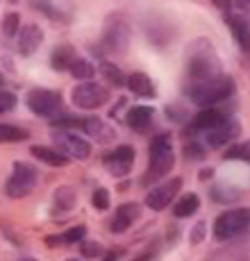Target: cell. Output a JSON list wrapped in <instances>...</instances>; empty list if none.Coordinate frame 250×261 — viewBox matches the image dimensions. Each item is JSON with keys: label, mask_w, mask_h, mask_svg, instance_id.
<instances>
[{"label": "cell", "mask_w": 250, "mask_h": 261, "mask_svg": "<svg viewBox=\"0 0 250 261\" xmlns=\"http://www.w3.org/2000/svg\"><path fill=\"white\" fill-rule=\"evenodd\" d=\"M234 93V80L228 75H214L209 80L196 82L189 89V98L198 105V107H214L221 105L223 100H228Z\"/></svg>", "instance_id": "1"}, {"label": "cell", "mask_w": 250, "mask_h": 261, "mask_svg": "<svg viewBox=\"0 0 250 261\" xmlns=\"http://www.w3.org/2000/svg\"><path fill=\"white\" fill-rule=\"evenodd\" d=\"M187 73L191 82H203L214 75H221V62L216 59L212 46L203 39H198L191 48H189V59H187Z\"/></svg>", "instance_id": "2"}, {"label": "cell", "mask_w": 250, "mask_h": 261, "mask_svg": "<svg viewBox=\"0 0 250 261\" xmlns=\"http://www.w3.org/2000/svg\"><path fill=\"white\" fill-rule=\"evenodd\" d=\"M250 229V207H239L232 212H225L214 223V237L216 241H228Z\"/></svg>", "instance_id": "3"}, {"label": "cell", "mask_w": 250, "mask_h": 261, "mask_svg": "<svg viewBox=\"0 0 250 261\" xmlns=\"http://www.w3.org/2000/svg\"><path fill=\"white\" fill-rule=\"evenodd\" d=\"M37 179H39V173L32 164H25V162H14L12 166V175L9 179L5 182V193L7 198H25L34 187H37Z\"/></svg>", "instance_id": "4"}, {"label": "cell", "mask_w": 250, "mask_h": 261, "mask_svg": "<svg viewBox=\"0 0 250 261\" xmlns=\"http://www.w3.org/2000/svg\"><path fill=\"white\" fill-rule=\"evenodd\" d=\"M130 43V25L125 21L123 14H109L103 32V46L112 53L123 55Z\"/></svg>", "instance_id": "5"}, {"label": "cell", "mask_w": 250, "mask_h": 261, "mask_svg": "<svg viewBox=\"0 0 250 261\" xmlns=\"http://www.w3.org/2000/svg\"><path fill=\"white\" fill-rule=\"evenodd\" d=\"M25 105L37 116H55L62 109V93L53 89H32L25 95Z\"/></svg>", "instance_id": "6"}, {"label": "cell", "mask_w": 250, "mask_h": 261, "mask_svg": "<svg viewBox=\"0 0 250 261\" xmlns=\"http://www.w3.org/2000/svg\"><path fill=\"white\" fill-rule=\"evenodd\" d=\"M71 100L75 107H80V109H98L109 100V89L87 80V82L78 84V87L73 89Z\"/></svg>", "instance_id": "7"}, {"label": "cell", "mask_w": 250, "mask_h": 261, "mask_svg": "<svg viewBox=\"0 0 250 261\" xmlns=\"http://www.w3.org/2000/svg\"><path fill=\"white\" fill-rule=\"evenodd\" d=\"M53 143H57L59 152L66 154L68 159H75V162H84L91 154V145L84 141L82 137H75L73 132H66V129H55Z\"/></svg>", "instance_id": "8"}, {"label": "cell", "mask_w": 250, "mask_h": 261, "mask_svg": "<svg viewBox=\"0 0 250 261\" xmlns=\"http://www.w3.org/2000/svg\"><path fill=\"white\" fill-rule=\"evenodd\" d=\"M180 189H182V179L180 177L162 179L153 191H148L146 204L153 209V212H162V209H166L168 204L173 202V198L180 193Z\"/></svg>", "instance_id": "9"}, {"label": "cell", "mask_w": 250, "mask_h": 261, "mask_svg": "<svg viewBox=\"0 0 250 261\" xmlns=\"http://www.w3.org/2000/svg\"><path fill=\"white\" fill-rule=\"evenodd\" d=\"M134 154L137 152H134L132 145H116L112 152L103 157L107 173H112L114 177H125L134 166Z\"/></svg>", "instance_id": "10"}, {"label": "cell", "mask_w": 250, "mask_h": 261, "mask_svg": "<svg viewBox=\"0 0 250 261\" xmlns=\"http://www.w3.org/2000/svg\"><path fill=\"white\" fill-rule=\"evenodd\" d=\"M175 166V154H173V148L164 150V152H157V154H150V164H148V170L143 173V184H155V182H162L166 179V175L173 170Z\"/></svg>", "instance_id": "11"}, {"label": "cell", "mask_w": 250, "mask_h": 261, "mask_svg": "<svg viewBox=\"0 0 250 261\" xmlns=\"http://www.w3.org/2000/svg\"><path fill=\"white\" fill-rule=\"evenodd\" d=\"M241 134V125L237 123V120H223L221 125H216V127L207 129L205 132V143L209 145V148H221V145L234 141V139Z\"/></svg>", "instance_id": "12"}, {"label": "cell", "mask_w": 250, "mask_h": 261, "mask_svg": "<svg viewBox=\"0 0 250 261\" xmlns=\"http://www.w3.org/2000/svg\"><path fill=\"white\" fill-rule=\"evenodd\" d=\"M223 120H228V112H223L221 107H205L200 114H196L191 120V125L187 127L184 134H198V132H207V129L221 125Z\"/></svg>", "instance_id": "13"}, {"label": "cell", "mask_w": 250, "mask_h": 261, "mask_svg": "<svg viewBox=\"0 0 250 261\" xmlns=\"http://www.w3.org/2000/svg\"><path fill=\"white\" fill-rule=\"evenodd\" d=\"M41 43H43V30L39 25L30 23L18 30V53L23 57H32Z\"/></svg>", "instance_id": "14"}, {"label": "cell", "mask_w": 250, "mask_h": 261, "mask_svg": "<svg viewBox=\"0 0 250 261\" xmlns=\"http://www.w3.org/2000/svg\"><path fill=\"white\" fill-rule=\"evenodd\" d=\"M82 129L98 143H112L116 139V132H114L112 125H107L103 118L91 116V118H82Z\"/></svg>", "instance_id": "15"}, {"label": "cell", "mask_w": 250, "mask_h": 261, "mask_svg": "<svg viewBox=\"0 0 250 261\" xmlns=\"http://www.w3.org/2000/svg\"><path fill=\"white\" fill-rule=\"evenodd\" d=\"M139 214H141V207L137 202H123L112 216V232L121 234L125 229H130V225L139 218Z\"/></svg>", "instance_id": "16"}, {"label": "cell", "mask_w": 250, "mask_h": 261, "mask_svg": "<svg viewBox=\"0 0 250 261\" xmlns=\"http://www.w3.org/2000/svg\"><path fill=\"white\" fill-rule=\"evenodd\" d=\"M153 116H155V109L148 107V105H134V107L128 109V125L132 129H137V132H146L150 127V123H153Z\"/></svg>", "instance_id": "17"}, {"label": "cell", "mask_w": 250, "mask_h": 261, "mask_svg": "<svg viewBox=\"0 0 250 261\" xmlns=\"http://www.w3.org/2000/svg\"><path fill=\"white\" fill-rule=\"evenodd\" d=\"M125 87L134 95H139V98H155V95H157L153 80H150L146 73H130L128 77H125Z\"/></svg>", "instance_id": "18"}, {"label": "cell", "mask_w": 250, "mask_h": 261, "mask_svg": "<svg viewBox=\"0 0 250 261\" xmlns=\"http://www.w3.org/2000/svg\"><path fill=\"white\" fill-rule=\"evenodd\" d=\"M30 154L39 162H43L46 166H53V168H64L68 164V157L62 154L57 148H46V145H32L30 148Z\"/></svg>", "instance_id": "19"}, {"label": "cell", "mask_w": 250, "mask_h": 261, "mask_svg": "<svg viewBox=\"0 0 250 261\" xmlns=\"http://www.w3.org/2000/svg\"><path fill=\"white\" fill-rule=\"evenodd\" d=\"M75 62V50L68 46V43H64V46H57L53 50V55H50V66L55 68V71H68V66Z\"/></svg>", "instance_id": "20"}, {"label": "cell", "mask_w": 250, "mask_h": 261, "mask_svg": "<svg viewBox=\"0 0 250 261\" xmlns=\"http://www.w3.org/2000/svg\"><path fill=\"white\" fill-rule=\"evenodd\" d=\"M198 207H200L198 195L196 193H184L182 198L178 200V204H175L173 214H175V218H189V216H193L198 212Z\"/></svg>", "instance_id": "21"}, {"label": "cell", "mask_w": 250, "mask_h": 261, "mask_svg": "<svg viewBox=\"0 0 250 261\" xmlns=\"http://www.w3.org/2000/svg\"><path fill=\"white\" fill-rule=\"evenodd\" d=\"M53 200H55V207L57 209H62V212H71L75 204H78V191H75L73 187H59L53 193Z\"/></svg>", "instance_id": "22"}, {"label": "cell", "mask_w": 250, "mask_h": 261, "mask_svg": "<svg viewBox=\"0 0 250 261\" xmlns=\"http://www.w3.org/2000/svg\"><path fill=\"white\" fill-rule=\"evenodd\" d=\"M228 23L234 34V41L246 50V53H250V25L246 21H241V18H230Z\"/></svg>", "instance_id": "23"}, {"label": "cell", "mask_w": 250, "mask_h": 261, "mask_svg": "<svg viewBox=\"0 0 250 261\" xmlns=\"http://www.w3.org/2000/svg\"><path fill=\"white\" fill-rule=\"evenodd\" d=\"M30 137L28 129L16 127V125L0 123V143H14V141H25Z\"/></svg>", "instance_id": "24"}, {"label": "cell", "mask_w": 250, "mask_h": 261, "mask_svg": "<svg viewBox=\"0 0 250 261\" xmlns=\"http://www.w3.org/2000/svg\"><path fill=\"white\" fill-rule=\"evenodd\" d=\"M68 73H71L75 80H82V82H87V80H93V75H96V68H93V64H89L87 59H78V57H75V62L68 66Z\"/></svg>", "instance_id": "25"}, {"label": "cell", "mask_w": 250, "mask_h": 261, "mask_svg": "<svg viewBox=\"0 0 250 261\" xmlns=\"http://www.w3.org/2000/svg\"><path fill=\"white\" fill-rule=\"evenodd\" d=\"M100 73L105 75V80H107L112 87H121V84H125V77H123V73H121V68L116 66V64H112V62H103L100 64Z\"/></svg>", "instance_id": "26"}, {"label": "cell", "mask_w": 250, "mask_h": 261, "mask_svg": "<svg viewBox=\"0 0 250 261\" xmlns=\"http://www.w3.org/2000/svg\"><path fill=\"white\" fill-rule=\"evenodd\" d=\"M225 159H239V162H248L250 164V141L237 143L230 150H225Z\"/></svg>", "instance_id": "27"}, {"label": "cell", "mask_w": 250, "mask_h": 261, "mask_svg": "<svg viewBox=\"0 0 250 261\" xmlns=\"http://www.w3.org/2000/svg\"><path fill=\"white\" fill-rule=\"evenodd\" d=\"M18 30H21V16H18L16 12H9L7 16H5V21H3V32H5V37H16L18 34Z\"/></svg>", "instance_id": "28"}, {"label": "cell", "mask_w": 250, "mask_h": 261, "mask_svg": "<svg viewBox=\"0 0 250 261\" xmlns=\"http://www.w3.org/2000/svg\"><path fill=\"white\" fill-rule=\"evenodd\" d=\"M171 148V134L168 132H162L150 141V154H157V152H164V150Z\"/></svg>", "instance_id": "29"}, {"label": "cell", "mask_w": 250, "mask_h": 261, "mask_svg": "<svg viewBox=\"0 0 250 261\" xmlns=\"http://www.w3.org/2000/svg\"><path fill=\"white\" fill-rule=\"evenodd\" d=\"M16 105H18L16 93L7 91V89H0V114H5V112H12V109L16 107Z\"/></svg>", "instance_id": "30"}, {"label": "cell", "mask_w": 250, "mask_h": 261, "mask_svg": "<svg viewBox=\"0 0 250 261\" xmlns=\"http://www.w3.org/2000/svg\"><path fill=\"white\" fill-rule=\"evenodd\" d=\"M91 204L96 209H100V212H105V209H109V191L107 189H96L91 195Z\"/></svg>", "instance_id": "31"}, {"label": "cell", "mask_w": 250, "mask_h": 261, "mask_svg": "<svg viewBox=\"0 0 250 261\" xmlns=\"http://www.w3.org/2000/svg\"><path fill=\"white\" fill-rule=\"evenodd\" d=\"M84 234H87V227H84V225H78V227L68 229V232L62 237V241H64V243H82Z\"/></svg>", "instance_id": "32"}, {"label": "cell", "mask_w": 250, "mask_h": 261, "mask_svg": "<svg viewBox=\"0 0 250 261\" xmlns=\"http://www.w3.org/2000/svg\"><path fill=\"white\" fill-rule=\"evenodd\" d=\"M55 129H73V127H82V118H73V116H62L53 120Z\"/></svg>", "instance_id": "33"}, {"label": "cell", "mask_w": 250, "mask_h": 261, "mask_svg": "<svg viewBox=\"0 0 250 261\" xmlns=\"http://www.w3.org/2000/svg\"><path fill=\"white\" fill-rule=\"evenodd\" d=\"M80 252H82L84 257H89V259L100 257V254H103V245L96 243V241H82V245H80Z\"/></svg>", "instance_id": "34"}, {"label": "cell", "mask_w": 250, "mask_h": 261, "mask_svg": "<svg viewBox=\"0 0 250 261\" xmlns=\"http://www.w3.org/2000/svg\"><path fill=\"white\" fill-rule=\"evenodd\" d=\"M184 154H187V157H191V159H203L205 157V150H203V145H198L196 141H189L187 145H184Z\"/></svg>", "instance_id": "35"}, {"label": "cell", "mask_w": 250, "mask_h": 261, "mask_svg": "<svg viewBox=\"0 0 250 261\" xmlns=\"http://www.w3.org/2000/svg\"><path fill=\"white\" fill-rule=\"evenodd\" d=\"M212 195L216 202H230V200H234V191H228L225 187H218V189H212Z\"/></svg>", "instance_id": "36"}, {"label": "cell", "mask_w": 250, "mask_h": 261, "mask_svg": "<svg viewBox=\"0 0 250 261\" xmlns=\"http://www.w3.org/2000/svg\"><path fill=\"white\" fill-rule=\"evenodd\" d=\"M203 239H205V223H198L196 227L191 229V243H193V245H198Z\"/></svg>", "instance_id": "37"}, {"label": "cell", "mask_w": 250, "mask_h": 261, "mask_svg": "<svg viewBox=\"0 0 250 261\" xmlns=\"http://www.w3.org/2000/svg\"><path fill=\"white\" fill-rule=\"evenodd\" d=\"M212 3H214V5H216V7H218V9H228V7H230V5H232V0H212Z\"/></svg>", "instance_id": "38"}, {"label": "cell", "mask_w": 250, "mask_h": 261, "mask_svg": "<svg viewBox=\"0 0 250 261\" xmlns=\"http://www.w3.org/2000/svg\"><path fill=\"white\" fill-rule=\"evenodd\" d=\"M212 175H214L212 168H203V170L198 173V177H200V179H207V177H212Z\"/></svg>", "instance_id": "39"}, {"label": "cell", "mask_w": 250, "mask_h": 261, "mask_svg": "<svg viewBox=\"0 0 250 261\" xmlns=\"http://www.w3.org/2000/svg\"><path fill=\"white\" fill-rule=\"evenodd\" d=\"M118 257H121V252H118V250H114V252H107V257H105L103 261H118Z\"/></svg>", "instance_id": "40"}, {"label": "cell", "mask_w": 250, "mask_h": 261, "mask_svg": "<svg viewBox=\"0 0 250 261\" xmlns=\"http://www.w3.org/2000/svg\"><path fill=\"white\" fill-rule=\"evenodd\" d=\"M153 259V252H146V254H141V257H134L132 261H150Z\"/></svg>", "instance_id": "41"}, {"label": "cell", "mask_w": 250, "mask_h": 261, "mask_svg": "<svg viewBox=\"0 0 250 261\" xmlns=\"http://www.w3.org/2000/svg\"><path fill=\"white\" fill-rule=\"evenodd\" d=\"M5 87V77H3V75H0V89H3Z\"/></svg>", "instance_id": "42"}, {"label": "cell", "mask_w": 250, "mask_h": 261, "mask_svg": "<svg viewBox=\"0 0 250 261\" xmlns=\"http://www.w3.org/2000/svg\"><path fill=\"white\" fill-rule=\"evenodd\" d=\"M21 261H39V259H30V257H28V259H21Z\"/></svg>", "instance_id": "43"}, {"label": "cell", "mask_w": 250, "mask_h": 261, "mask_svg": "<svg viewBox=\"0 0 250 261\" xmlns=\"http://www.w3.org/2000/svg\"><path fill=\"white\" fill-rule=\"evenodd\" d=\"M66 261H78V259H66Z\"/></svg>", "instance_id": "44"}]
</instances>
